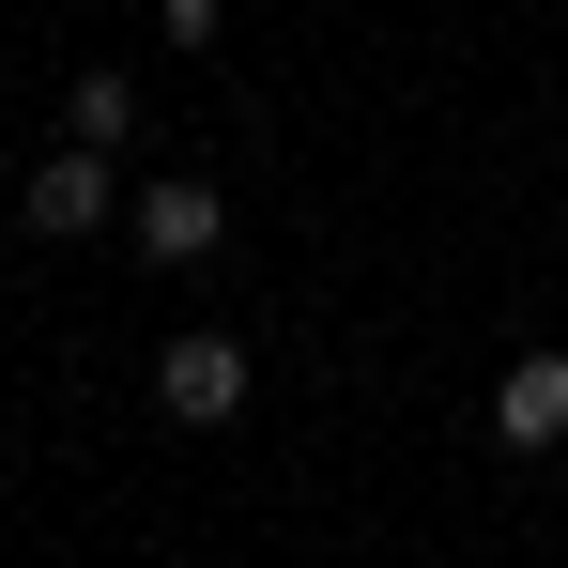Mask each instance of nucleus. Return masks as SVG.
Segmentation results:
<instances>
[{"label":"nucleus","mask_w":568,"mask_h":568,"mask_svg":"<svg viewBox=\"0 0 568 568\" xmlns=\"http://www.w3.org/2000/svg\"><path fill=\"white\" fill-rule=\"evenodd\" d=\"M154 399H170L185 430H215V415H246V338H215V323H185V338L154 354Z\"/></svg>","instance_id":"nucleus-1"},{"label":"nucleus","mask_w":568,"mask_h":568,"mask_svg":"<svg viewBox=\"0 0 568 568\" xmlns=\"http://www.w3.org/2000/svg\"><path fill=\"white\" fill-rule=\"evenodd\" d=\"M16 215H31L47 246H78V231H108V154H93V139H62V154H47V170L16 185Z\"/></svg>","instance_id":"nucleus-2"},{"label":"nucleus","mask_w":568,"mask_h":568,"mask_svg":"<svg viewBox=\"0 0 568 568\" xmlns=\"http://www.w3.org/2000/svg\"><path fill=\"white\" fill-rule=\"evenodd\" d=\"M491 446H523V462L568 446V354H523V369L491 384Z\"/></svg>","instance_id":"nucleus-3"},{"label":"nucleus","mask_w":568,"mask_h":568,"mask_svg":"<svg viewBox=\"0 0 568 568\" xmlns=\"http://www.w3.org/2000/svg\"><path fill=\"white\" fill-rule=\"evenodd\" d=\"M215 231H231V215H215V185H154V200H139V262H170V277H185V262H215Z\"/></svg>","instance_id":"nucleus-4"},{"label":"nucleus","mask_w":568,"mask_h":568,"mask_svg":"<svg viewBox=\"0 0 568 568\" xmlns=\"http://www.w3.org/2000/svg\"><path fill=\"white\" fill-rule=\"evenodd\" d=\"M123 123H139V108H123V78H78V93H62V139H93V154L123 139Z\"/></svg>","instance_id":"nucleus-5"},{"label":"nucleus","mask_w":568,"mask_h":568,"mask_svg":"<svg viewBox=\"0 0 568 568\" xmlns=\"http://www.w3.org/2000/svg\"><path fill=\"white\" fill-rule=\"evenodd\" d=\"M215 16H231V0H154V31H170V47H215Z\"/></svg>","instance_id":"nucleus-6"}]
</instances>
